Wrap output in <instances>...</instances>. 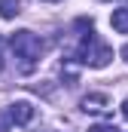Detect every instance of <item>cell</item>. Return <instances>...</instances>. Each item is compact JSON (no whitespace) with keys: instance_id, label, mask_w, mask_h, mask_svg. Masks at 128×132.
Listing matches in <instances>:
<instances>
[{"instance_id":"1","label":"cell","mask_w":128,"mask_h":132,"mask_svg":"<svg viewBox=\"0 0 128 132\" xmlns=\"http://www.w3.org/2000/svg\"><path fill=\"white\" fill-rule=\"evenodd\" d=\"M9 46H12V52H15V59L22 62V71L25 74H31L37 62H40V55H43V40L31 31H15L12 34V40H9Z\"/></svg>"},{"instance_id":"2","label":"cell","mask_w":128,"mask_h":132,"mask_svg":"<svg viewBox=\"0 0 128 132\" xmlns=\"http://www.w3.org/2000/svg\"><path fill=\"white\" fill-rule=\"evenodd\" d=\"M73 59H79L82 65H89V68H107L110 59H113V49H110L107 43H101L98 34H95V28H92V31L82 34V40H79Z\"/></svg>"},{"instance_id":"3","label":"cell","mask_w":128,"mask_h":132,"mask_svg":"<svg viewBox=\"0 0 128 132\" xmlns=\"http://www.w3.org/2000/svg\"><path fill=\"white\" fill-rule=\"evenodd\" d=\"M79 104H82V111H86V114H107V111L113 108L107 92H89Z\"/></svg>"},{"instance_id":"4","label":"cell","mask_w":128,"mask_h":132,"mask_svg":"<svg viewBox=\"0 0 128 132\" xmlns=\"http://www.w3.org/2000/svg\"><path fill=\"white\" fill-rule=\"evenodd\" d=\"M6 117H9V123H15V126H28L34 120L31 101H15V104H9V108H6Z\"/></svg>"},{"instance_id":"5","label":"cell","mask_w":128,"mask_h":132,"mask_svg":"<svg viewBox=\"0 0 128 132\" xmlns=\"http://www.w3.org/2000/svg\"><path fill=\"white\" fill-rule=\"evenodd\" d=\"M110 25H113V31L128 34V9H113V15H110Z\"/></svg>"},{"instance_id":"6","label":"cell","mask_w":128,"mask_h":132,"mask_svg":"<svg viewBox=\"0 0 128 132\" xmlns=\"http://www.w3.org/2000/svg\"><path fill=\"white\" fill-rule=\"evenodd\" d=\"M22 0H0V19H15L22 12Z\"/></svg>"},{"instance_id":"7","label":"cell","mask_w":128,"mask_h":132,"mask_svg":"<svg viewBox=\"0 0 128 132\" xmlns=\"http://www.w3.org/2000/svg\"><path fill=\"white\" fill-rule=\"evenodd\" d=\"M89 132H119V129H116L113 123H98V126H92Z\"/></svg>"},{"instance_id":"8","label":"cell","mask_w":128,"mask_h":132,"mask_svg":"<svg viewBox=\"0 0 128 132\" xmlns=\"http://www.w3.org/2000/svg\"><path fill=\"white\" fill-rule=\"evenodd\" d=\"M122 117H125V120H128V98L122 101Z\"/></svg>"},{"instance_id":"9","label":"cell","mask_w":128,"mask_h":132,"mask_svg":"<svg viewBox=\"0 0 128 132\" xmlns=\"http://www.w3.org/2000/svg\"><path fill=\"white\" fill-rule=\"evenodd\" d=\"M122 59H125V62H128V43H125V46H122Z\"/></svg>"},{"instance_id":"10","label":"cell","mask_w":128,"mask_h":132,"mask_svg":"<svg viewBox=\"0 0 128 132\" xmlns=\"http://www.w3.org/2000/svg\"><path fill=\"white\" fill-rule=\"evenodd\" d=\"M0 49H3V37H0Z\"/></svg>"},{"instance_id":"11","label":"cell","mask_w":128,"mask_h":132,"mask_svg":"<svg viewBox=\"0 0 128 132\" xmlns=\"http://www.w3.org/2000/svg\"><path fill=\"white\" fill-rule=\"evenodd\" d=\"M46 3H58V0H46Z\"/></svg>"},{"instance_id":"12","label":"cell","mask_w":128,"mask_h":132,"mask_svg":"<svg viewBox=\"0 0 128 132\" xmlns=\"http://www.w3.org/2000/svg\"><path fill=\"white\" fill-rule=\"evenodd\" d=\"M0 71H3V59H0Z\"/></svg>"}]
</instances>
